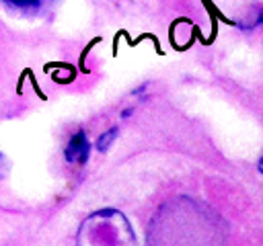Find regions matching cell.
<instances>
[{"instance_id": "obj_1", "label": "cell", "mask_w": 263, "mask_h": 246, "mask_svg": "<svg viewBox=\"0 0 263 246\" xmlns=\"http://www.w3.org/2000/svg\"><path fill=\"white\" fill-rule=\"evenodd\" d=\"M226 223L203 203L187 197L164 203L148 225V246H224Z\"/></svg>"}, {"instance_id": "obj_2", "label": "cell", "mask_w": 263, "mask_h": 246, "mask_svg": "<svg viewBox=\"0 0 263 246\" xmlns=\"http://www.w3.org/2000/svg\"><path fill=\"white\" fill-rule=\"evenodd\" d=\"M78 246H136V238L123 213L101 209L82 221L78 230Z\"/></svg>"}, {"instance_id": "obj_3", "label": "cell", "mask_w": 263, "mask_h": 246, "mask_svg": "<svg viewBox=\"0 0 263 246\" xmlns=\"http://www.w3.org/2000/svg\"><path fill=\"white\" fill-rule=\"evenodd\" d=\"M88 154H90V141L86 139V133L80 129V131H76V133L70 137L66 150H64V156H66L68 162L86 164Z\"/></svg>"}, {"instance_id": "obj_4", "label": "cell", "mask_w": 263, "mask_h": 246, "mask_svg": "<svg viewBox=\"0 0 263 246\" xmlns=\"http://www.w3.org/2000/svg\"><path fill=\"white\" fill-rule=\"evenodd\" d=\"M6 8L21 10V12H39L47 0H0Z\"/></svg>"}, {"instance_id": "obj_5", "label": "cell", "mask_w": 263, "mask_h": 246, "mask_svg": "<svg viewBox=\"0 0 263 246\" xmlns=\"http://www.w3.org/2000/svg\"><path fill=\"white\" fill-rule=\"evenodd\" d=\"M115 135H117V127H111L109 131H105V133L99 137V141H97V150H99V152H105V150L111 146V141L115 139Z\"/></svg>"}, {"instance_id": "obj_6", "label": "cell", "mask_w": 263, "mask_h": 246, "mask_svg": "<svg viewBox=\"0 0 263 246\" xmlns=\"http://www.w3.org/2000/svg\"><path fill=\"white\" fill-rule=\"evenodd\" d=\"M257 168H259V172H263V156H261V160L257 162Z\"/></svg>"}, {"instance_id": "obj_7", "label": "cell", "mask_w": 263, "mask_h": 246, "mask_svg": "<svg viewBox=\"0 0 263 246\" xmlns=\"http://www.w3.org/2000/svg\"><path fill=\"white\" fill-rule=\"evenodd\" d=\"M0 160H2V154H0Z\"/></svg>"}]
</instances>
